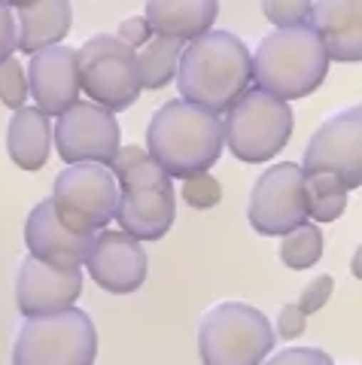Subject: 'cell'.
<instances>
[{
	"label": "cell",
	"mask_w": 362,
	"mask_h": 365,
	"mask_svg": "<svg viewBox=\"0 0 362 365\" xmlns=\"http://www.w3.org/2000/svg\"><path fill=\"white\" fill-rule=\"evenodd\" d=\"M95 356V323L73 304L61 311L25 317L13 347L16 365H92Z\"/></svg>",
	"instance_id": "5"
},
{
	"label": "cell",
	"mask_w": 362,
	"mask_h": 365,
	"mask_svg": "<svg viewBox=\"0 0 362 365\" xmlns=\"http://www.w3.org/2000/svg\"><path fill=\"white\" fill-rule=\"evenodd\" d=\"M329 52L314 25L274 28L253 52V79L259 88L284 101L314 95L329 76Z\"/></svg>",
	"instance_id": "4"
},
{
	"label": "cell",
	"mask_w": 362,
	"mask_h": 365,
	"mask_svg": "<svg viewBox=\"0 0 362 365\" xmlns=\"http://www.w3.org/2000/svg\"><path fill=\"white\" fill-rule=\"evenodd\" d=\"M183 49H186L183 40L165 37V34H152V40L138 52L143 88L158 91V88H165L167 83H171V79H177Z\"/></svg>",
	"instance_id": "21"
},
{
	"label": "cell",
	"mask_w": 362,
	"mask_h": 365,
	"mask_svg": "<svg viewBox=\"0 0 362 365\" xmlns=\"http://www.w3.org/2000/svg\"><path fill=\"white\" fill-rule=\"evenodd\" d=\"M225 143L247 165L271 162L286 150L292 137V110L284 98L265 88H247L225 110Z\"/></svg>",
	"instance_id": "7"
},
{
	"label": "cell",
	"mask_w": 362,
	"mask_h": 365,
	"mask_svg": "<svg viewBox=\"0 0 362 365\" xmlns=\"http://www.w3.org/2000/svg\"><path fill=\"white\" fill-rule=\"evenodd\" d=\"M31 95L33 104L43 113L58 119L64 110H71L83 91V76H79V49L64 43L46 46L33 52L28 64Z\"/></svg>",
	"instance_id": "14"
},
{
	"label": "cell",
	"mask_w": 362,
	"mask_h": 365,
	"mask_svg": "<svg viewBox=\"0 0 362 365\" xmlns=\"http://www.w3.org/2000/svg\"><path fill=\"white\" fill-rule=\"evenodd\" d=\"M271 350L274 329L253 304L222 302L198 326V356L207 365H259Z\"/></svg>",
	"instance_id": "6"
},
{
	"label": "cell",
	"mask_w": 362,
	"mask_h": 365,
	"mask_svg": "<svg viewBox=\"0 0 362 365\" xmlns=\"http://www.w3.org/2000/svg\"><path fill=\"white\" fill-rule=\"evenodd\" d=\"M95 237H98L95 232H79V228L67 225L58 216V210H55L52 198L40 201L28 213V222H25L28 253L58 268H83L95 247Z\"/></svg>",
	"instance_id": "15"
},
{
	"label": "cell",
	"mask_w": 362,
	"mask_h": 365,
	"mask_svg": "<svg viewBox=\"0 0 362 365\" xmlns=\"http://www.w3.org/2000/svg\"><path fill=\"white\" fill-rule=\"evenodd\" d=\"M79 76H83V91L88 98L116 113L131 110L143 91L138 49L122 37H107V34H98L83 43Z\"/></svg>",
	"instance_id": "8"
},
{
	"label": "cell",
	"mask_w": 362,
	"mask_h": 365,
	"mask_svg": "<svg viewBox=\"0 0 362 365\" xmlns=\"http://www.w3.org/2000/svg\"><path fill=\"white\" fill-rule=\"evenodd\" d=\"M83 295V271L79 268H58L37 256H28L19 265L16 277V304L25 317L61 311L76 304Z\"/></svg>",
	"instance_id": "16"
},
{
	"label": "cell",
	"mask_w": 362,
	"mask_h": 365,
	"mask_svg": "<svg viewBox=\"0 0 362 365\" xmlns=\"http://www.w3.org/2000/svg\"><path fill=\"white\" fill-rule=\"evenodd\" d=\"M311 25L320 34L332 61H362V0H316Z\"/></svg>",
	"instance_id": "17"
},
{
	"label": "cell",
	"mask_w": 362,
	"mask_h": 365,
	"mask_svg": "<svg viewBox=\"0 0 362 365\" xmlns=\"http://www.w3.org/2000/svg\"><path fill=\"white\" fill-rule=\"evenodd\" d=\"M52 201L61 220L79 232H100L116 220L119 180L110 165H67L52 182Z\"/></svg>",
	"instance_id": "9"
},
{
	"label": "cell",
	"mask_w": 362,
	"mask_h": 365,
	"mask_svg": "<svg viewBox=\"0 0 362 365\" xmlns=\"http://www.w3.org/2000/svg\"><path fill=\"white\" fill-rule=\"evenodd\" d=\"M350 271H353V277L362 280V244L356 247V256H353V262H350Z\"/></svg>",
	"instance_id": "32"
},
{
	"label": "cell",
	"mask_w": 362,
	"mask_h": 365,
	"mask_svg": "<svg viewBox=\"0 0 362 365\" xmlns=\"http://www.w3.org/2000/svg\"><path fill=\"white\" fill-rule=\"evenodd\" d=\"M314 0H262V13L274 28H292L311 21Z\"/></svg>",
	"instance_id": "26"
},
{
	"label": "cell",
	"mask_w": 362,
	"mask_h": 365,
	"mask_svg": "<svg viewBox=\"0 0 362 365\" xmlns=\"http://www.w3.org/2000/svg\"><path fill=\"white\" fill-rule=\"evenodd\" d=\"M225 146L219 113L192 104L183 95L155 110L146 128V150L171 177H192L210 170Z\"/></svg>",
	"instance_id": "1"
},
{
	"label": "cell",
	"mask_w": 362,
	"mask_h": 365,
	"mask_svg": "<svg viewBox=\"0 0 362 365\" xmlns=\"http://www.w3.org/2000/svg\"><path fill=\"white\" fill-rule=\"evenodd\" d=\"M253 83V55L232 31H207L183 49L177 71L180 95L213 113H225Z\"/></svg>",
	"instance_id": "2"
},
{
	"label": "cell",
	"mask_w": 362,
	"mask_h": 365,
	"mask_svg": "<svg viewBox=\"0 0 362 365\" xmlns=\"http://www.w3.org/2000/svg\"><path fill=\"white\" fill-rule=\"evenodd\" d=\"M271 365H284V362H326L329 365L332 356L316 347H289V350H280L277 356H268Z\"/></svg>",
	"instance_id": "31"
},
{
	"label": "cell",
	"mask_w": 362,
	"mask_h": 365,
	"mask_svg": "<svg viewBox=\"0 0 362 365\" xmlns=\"http://www.w3.org/2000/svg\"><path fill=\"white\" fill-rule=\"evenodd\" d=\"M143 16L155 34L192 43L213 28L219 16V0H146Z\"/></svg>",
	"instance_id": "18"
},
{
	"label": "cell",
	"mask_w": 362,
	"mask_h": 365,
	"mask_svg": "<svg viewBox=\"0 0 362 365\" xmlns=\"http://www.w3.org/2000/svg\"><path fill=\"white\" fill-rule=\"evenodd\" d=\"M323 256V232L320 225H314L304 220L301 225H296L292 232L284 235V244H280V259L284 265L292 271H304L314 268Z\"/></svg>",
	"instance_id": "23"
},
{
	"label": "cell",
	"mask_w": 362,
	"mask_h": 365,
	"mask_svg": "<svg viewBox=\"0 0 362 365\" xmlns=\"http://www.w3.org/2000/svg\"><path fill=\"white\" fill-rule=\"evenodd\" d=\"M308 216V189H304L301 165L280 162L256 180L250 192V207H247V220L256 235L284 237Z\"/></svg>",
	"instance_id": "10"
},
{
	"label": "cell",
	"mask_w": 362,
	"mask_h": 365,
	"mask_svg": "<svg viewBox=\"0 0 362 365\" xmlns=\"http://www.w3.org/2000/svg\"><path fill=\"white\" fill-rule=\"evenodd\" d=\"M19 21V52L33 55L46 46L61 43L73 25L71 0H33L16 9Z\"/></svg>",
	"instance_id": "20"
},
{
	"label": "cell",
	"mask_w": 362,
	"mask_h": 365,
	"mask_svg": "<svg viewBox=\"0 0 362 365\" xmlns=\"http://www.w3.org/2000/svg\"><path fill=\"white\" fill-rule=\"evenodd\" d=\"M152 25H150V19L146 16H131V19H125L119 25V31H116V37H122L128 46H134V49H143L146 43L152 40Z\"/></svg>",
	"instance_id": "29"
},
{
	"label": "cell",
	"mask_w": 362,
	"mask_h": 365,
	"mask_svg": "<svg viewBox=\"0 0 362 365\" xmlns=\"http://www.w3.org/2000/svg\"><path fill=\"white\" fill-rule=\"evenodd\" d=\"M304 189H308V213L316 222H335L347 210L350 189L329 170H304Z\"/></svg>",
	"instance_id": "22"
},
{
	"label": "cell",
	"mask_w": 362,
	"mask_h": 365,
	"mask_svg": "<svg viewBox=\"0 0 362 365\" xmlns=\"http://www.w3.org/2000/svg\"><path fill=\"white\" fill-rule=\"evenodd\" d=\"M55 128L49 125V113L37 104L19 107L6 125V153L21 170H43L49 162Z\"/></svg>",
	"instance_id": "19"
},
{
	"label": "cell",
	"mask_w": 362,
	"mask_h": 365,
	"mask_svg": "<svg viewBox=\"0 0 362 365\" xmlns=\"http://www.w3.org/2000/svg\"><path fill=\"white\" fill-rule=\"evenodd\" d=\"M86 268H88V277L100 289H107L113 295H128L143 287L150 262H146V253L138 237L128 235L125 228L122 232H110L107 225L98 232L92 253L86 259Z\"/></svg>",
	"instance_id": "13"
},
{
	"label": "cell",
	"mask_w": 362,
	"mask_h": 365,
	"mask_svg": "<svg viewBox=\"0 0 362 365\" xmlns=\"http://www.w3.org/2000/svg\"><path fill=\"white\" fill-rule=\"evenodd\" d=\"M28 95H31V79L21 71V64L16 58L0 64V101H4V107L9 110L25 107Z\"/></svg>",
	"instance_id": "25"
},
{
	"label": "cell",
	"mask_w": 362,
	"mask_h": 365,
	"mask_svg": "<svg viewBox=\"0 0 362 365\" xmlns=\"http://www.w3.org/2000/svg\"><path fill=\"white\" fill-rule=\"evenodd\" d=\"M304 314L301 311V304H284V311L277 314V329L274 332L280 335V338H299L301 332H304Z\"/></svg>",
	"instance_id": "30"
},
{
	"label": "cell",
	"mask_w": 362,
	"mask_h": 365,
	"mask_svg": "<svg viewBox=\"0 0 362 365\" xmlns=\"http://www.w3.org/2000/svg\"><path fill=\"white\" fill-rule=\"evenodd\" d=\"M332 289H335V277H332V274H320V277H314L308 287L301 289V299H299L301 311L304 314L323 311V307L329 304V299H332Z\"/></svg>",
	"instance_id": "27"
},
{
	"label": "cell",
	"mask_w": 362,
	"mask_h": 365,
	"mask_svg": "<svg viewBox=\"0 0 362 365\" xmlns=\"http://www.w3.org/2000/svg\"><path fill=\"white\" fill-rule=\"evenodd\" d=\"M6 4L13 6V9H19V6H28V4H33V0H6Z\"/></svg>",
	"instance_id": "33"
},
{
	"label": "cell",
	"mask_w": 362,
	"mask_h": 365,
	"mask_svg": "<svg viewBox=\"0 0 362 365\" xmlns=\"http://www.w3.org/2000/svg\"><path fill=\"white\" fill-rule=\"evenodd\" d=\"M301 168L329 170L347 189L362 186V104L338 110L314 131Z\"/></svg>",
	"instance_id": "12"
},
{
	"label": "cell",
	"mask_w": 362,
	"mask_h": 365,
	"mask_svg": "<svg viewBox=\"0 0 362 365\" xmlns=\"http://www.w3.org/2000/svg\"><path fill=\"white\" fill-rule=\"evenodd\" d=\"M19 49V21L6 0H0V64L9 61Z\"/></svg>",
	"instance_id": "28"
},
{
	"label": "cell",
	"mask_w": 362,
	"mask_h": 365,
	"mask_svg": "<svg viewBox=\"0 0 362 365\" xmlns=\"http://www.w3.org/2000/svg\"><path fill=\"white\" fill-rule=\"evenodd\" d=\"M180 195L189 207L195 210H210L217 207L219 198H222V186L219 180L210 174V170H201V174H192V177H183V186H180Z\"/></svg>",
	"instance_id": "24"
},
{
	"label": "cell",
	"mask_w": 362,
	"mask_h": 365,
	"mask_svg": "<svg viewBox=\"0 0 362 365\" xmlns=\"http://www.w3.org/2000/svg\"><path fill=\"white\" fill-rule=\"evenodd\" d=\"M110 168L119 180V225L138 241H162L177 216L174 177L143 146H119Z\"/></svg>",
	"instance_id": "3"
},
{
	"label": "cell",
	"mask_w": 362,
	"mask_h": 365,
	"mask_svg": "<svg viewBox=\"0 0 362 365\" xmlns=\"http://www.w3.org/2000/svg\"><path fill=\"white\" fill-rule=\"evenodd\" d=\"M55 146L67 165L100 162L110 165L119 153V122L116 110L98 101H76L64 110L55 125Z\"/></svg>",
	"instance_id": "11"
}]
</instances>
